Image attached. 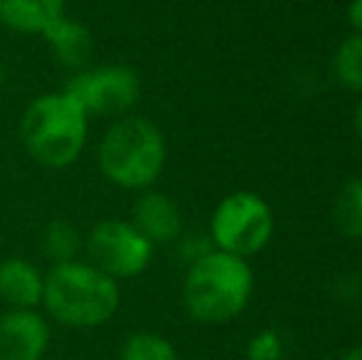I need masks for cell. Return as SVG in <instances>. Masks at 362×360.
Here are the masks:
<instances>
[{
  "mask_svg": "<svg viewBox=\"0 0 362 360\" xmlns=\"http://www.w3.org/2000/svg\"><path fill=\"white\" fill-rule=\"evenodd\" d=\"M89 124V114L69 91H45L20 116V144L37 166L64 170L84 153Z\"/></svg>",
  "mask_w": 362,
  "mask_h": 360,
  "instance_id": "6da1fadb",
  "label": "cell"
},
{
  "mask_svg": "<svg viewBox=\"0 0 362 360\" xmlns=\"http://www.w3.org/2000/svg\"><path fill=\"white\" fill-rule=\"evenodd\" d=\"M42 308L59 326L91 331L119 313L121 284L86 260L54 265L45 272Z\"/></svg>",
  "mask_w": 362,
  "mask_h": 360,
  "instance_id": "7a4b0ae2",
  "label": "cell"
},
{
  "mask_svg": "<svg viewBox=\"0 0 362 360\" xmlns=\"http://www.w3.org/2000/svg\"><path fill=\"white\" fill-rule=\"evenodd\" d=\"M254 294V269L249 260L212 250L187 265L182 277V306L202 326H222L244 313Z\"/></svg>",
  "mask_w": 362,
  "mask_h": 360,
  "instance_id": "3957f363",
  "label": "cell"
},
{
  "mask_svg": "<svg viewBox=\"0 0 362 360\" xmlns=\"http://www.w3.org/2000/svg\"><path fill=\"white\" fill-rule=\"evenodd\" d=\"M168 163V144L160 126L139 114L111 121L96 149V166L111 185L144 192L153 187Z\"/></svg>",
  "mask_w": 362,
  "mask_h": 360,
  "instance_id": "277c9868",
  "label": "cell"
},
{
  "mask_svg": "<svg viewBox=\"0 0 362 360\" xmlns=\"http://www.w3.org/2000/svg\"><path fill=\"white\" fill-rule=\"evenodd\" d=\"M274 227V210L259 192L234 190L224 195L212 210L207 235L215 250L252 260L269 247Z\"/></svg>",
  "mask_w": 362,
  "mask_h": 360,
  "instance_id": "5b68a950",
  "label": "cell"
},
{
  "mask_svg": "<svg viewBox=\"0 0 362 360\" xmlns=\"http://www.w3.org/2000/svg\"><path fill=\"white\" fill-rule=\"evenodd\" d=\"M86 262L116 281L141 277L153 262L156 245L141 235L131 220L106 217L84 235Z\"/></svg>",
  "mask_w": 362,
  "mask_h": 360,
  "instance_id": "8992f818",
  "label": "cell"
},
{
  "mask_svg": "<svg viewBox=\"0 0 362 360\" xmlns=\"http://www.w3.org/2000/svg\"><path fill=\"white\" fill-rule=\"evenodd\" d=\"M141 77L134 67L126 64H99L76 72L67 82L64 91L74 96L89 119L116 121L121 116L134 114L141 101Z\"/></svg>",
  "mask_w": 362,
  "mask_h": 360,
  "instance_id": "52a82bcc",
  "label": "cell"
},
{
  "mask_svg": "<svg viewBox=\"0 0 362 360\" xmlns=\"http://www.w3.org/2000/svg\"><path fill=\"white\" fill-rule=\"evenodd\" d=\"M49 343L52 326L40 308H8L0 316V360H45Z\"/></svg>",
  "mask_w": 362,
  "mask_h": 360,
  "instance_id": "ba28073f",
  "label": "cell"
},
{
  "mask_svg": "<svg viewBox=\"0 0 362 360\" xmlns=\"http://www.w3.org/2000/svg\"><path fill=\"white\" fill-rule=\"evenodd\" d=\"M131 222L153 245H173L185 232L182 210L168 192L148 187L139 192L131 207Z\"/></svg>",
  "mask_w": 362,
  "mask_h": 360,
  "instance_id": "9c48e42d",
  "label": "cell"
},
{
  "mask_svg": "<svg viewBox=\"0 0 362 360\" xmlns=\"http://www.w3.org/2000/svg\"><path fill=\"white\" fill-rule=\"evenodd\" d=\"M42 40L49 52H52L54 62L72 69L74 74L91 67L96 42H94V33L89 30V25L64 15V18H59L57 23H52L45 30Z\"/></svg>",
  "mask_w": 362,
  "mask_h": 360,
  "instance_id": "30bf717a",
  "label": "cell"
},
{
  "mask_svg": "<svg viewBox=\"0 0 362 360\" xmlns=\"http://www.w3.org/2000/svg\"><path fill=\"white\" fill-rule=\"evenodd\" d=\"M45 272L25 257L0 260V301L8 308H40Z\"/></svg>",
  "mask_w": 362,
  "mask_h": 360,
  "instance_id": "8fae6325",
  "label": "cell"
},
{
  "mask_svg": "<svg viewBox=\"0 0 362 360\" xmlns=\"http://www.w3.org/2000/svg\"><path fill=\"white\" fill-rule=\"evenodd\" d=\"M67 15V0H0V25L18 35H40Z\"/></svg>",
  "mask_w": 362,
  "mask_h": 360,
  "instance_id": "7c38bea8",
  "label": "cell"
},
{
  "mask_svg": "<svg viewBox=\"0 0 362 360\" xmlns=\"http://www.w3.org/2000/svg\"><path fill=\"white\" fill-rule=\"evenodd\" d=\"M40 252L49 265H67V262L81 260L84 252V235L67 217H54L42 227L40 235Z\"/></svg>",
  "mask_w": 362,
  "mask_h": 360,
  "instance_id": "4fadbf2b",
  "label": "cell"
},
{
  "mask_svg": "<svg viewBox=\"0 0 362 360\" xmlns=\"http://www.w3.org/2000/svg\"><path fill=\"white\" fill-rule=\"evenodd\" d=\"M333 222L343 237L362 242V178H350L333 202Z\"/></svg>",
  "mask_w": 362,
  "mask_h": 360,
  "instance_id": "5bb4252c",
  "label": "cell"
},
{
  "mask_svg": "<svg viewBox=\"0 0 362 360\" xmlns=\"http://www.w3.org/2000/svg\"><path fill=\"white\" fill-rule=\"evenodd\" d=\"M119 360H180L170 338L156 331H136L121 343Z\"/></svg>",
  "mask_w": 362,
  "mask_h": 360,
  "instance_id": "9a60e30c",
  "label": "cell"
},
{
  "mask_svg": "<svg viewBox=\"0 0 362 360\" xmlns=\"http://www.w3.org/2000/svg\"><path fill=\"white\" fill-rule=\"evenodd\" d=\"M333 74L348 91L362 94V35H350L333 54Z\"/></svg>",
  "mask_w": 362,
  "mask_h": 360,
  "instance_id": "2e32d148",
  "label": "cell"
},
{
  "mask_svg": "<svg viewBox=\"0 0 362 360\" xmlns=\"http://www.w3.org/2000/svg\"><path fill=\"white\" fill-rule=\"evenodd\" d=\"M247 360H284V338L267 328L247 343Z\"/></svg>",
  "mask_w": 362,
  "mask_h": 360,
  "instance_id": "e0dca14e",
  "label": "cell"
},
{
  "mask_svg": "<svg viewBox=\"0 0 362 360\" xmlns=\"http://www.w3.org/2000/svg\"><path fill=\"white\" fill-rule=\"evenodd\" d=\"M175 245H177V252L182 255V260H185V265H192V262H197L200 257H205L207 252L215 250L210 235H202V232H182Z\"/></svg>",
  "mask_w": 362,
  "mask_h": 360,
  "instance_id": "ac0fdd59",
  "label": "cell"
},
{
  "mask_svg": "<svg viewBox=\"0 0 362 360\" xmlns=\"http://www.w3.org/2000/svg\"><path fill=\"white\" fill-rule=\"evenodd\" d=\"M348 23L353 28V35H362V0L348 3Z\"/></svg>",
  "mask_w": 362,
  "mask_h": 360,
  "instance_id": "d6986e66",
  "label": "cell"
},
{
  "mask_svg": "<svg viewBox=\"0 0 362 360\" xmlns=\"http://www.w3.org/2000/svg\"><path fill=\"white\" fill-rule=\"evenodd\" d=\"M355 131H358V139L362 144V96H360L358 106H355Z\"/></svg>",
  "mask_w": 362,
  "mask_h": 360,
  "instance_id": "ffe728a7",
  "label": "cell"
},
{
  "mask_svg": "<svg viewBox=\"0 0 362 360\" xmlns=\"http://www.w3.org/2000/svg\"><path fill=\"white\" fill-rule=\"evenodd\" d=\"M338 360H362V346H355L350 351H345Z\"/></svg>",
  "mask_w": 362,
  "mask_h": 360,
  "instance_id": "44dd1931",
  "label": "cell"
},
{
  "mask_svg": "<svg viewBox=\"0 0 362 360\" xmlns=\"http://www.w3.org/2000/svg\"><path fill=\"white\" fill-rule=\"evenodd\" d=\"M3 84H5V64H3V59H0V89H3Z\"/></svg>",
  "mask_w": 362,
  "mask_h": 360,
  "instance_id": "7402d4cb",
  "label": "cell"
}]
</instances>
